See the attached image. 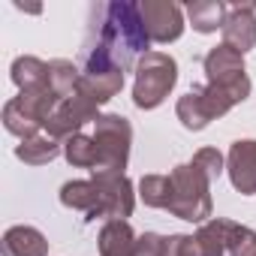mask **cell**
I'll list each match as a JSON object with an SVG mask.
<instances>
[{"label": "cell", "mask_w": 256, "mask_h": 256, "mask_svg": "<svg viewBox=\"0 0 256 256\" xmlns=\"http://www.w3.org/2000/svg\"><path fill=\"white\" fill-rule=\"evenodd\" d=\"M151 36L145 30L139 4L114 0L94 6L88 36L78 52L82 72H126L136 54H148Z\"/></svg>", "instance_id": "6da1fadb"}, {"label": "cell", "mask_w": 256, "mask_h": 256, "mask_svg": "<svg viewBox=\"0 0 256 256\" xmlns=\"http://www.w3.org/2000/svg\"><path fill=\"white\" fill-rule=\"evenodd\" d=\"M172 178V205H169V214L178 217V220H187V223H208L211 220V211H214V202H211V178L196 169L193 163H181L169 172Z\"/></svg>", "instance_id": "7a4b0ae2"}, {"label": "cell", "mask_w": 256, "mask_h": 256, "mask_svg": "<svg viewBox=\"0 0 256 256\" xmlns=\"http://www.w3.org/2000/svg\"><path fill=\"white\" fill-rule=\"evenodd\" d=\"M178 84V60L166 52H148L136 64V82H133V106L136 108H157L172 88Z\"/></svg>", "instance_id": "3957f363"}, {"label": "cell", "mask_w": 256, "mask_h": 256, "mask_svg": "<svg viewBox=\"0 0 256 256\" xmlns=\"http://www.w3.org/2000/svg\"><path fill=\"white\" fill-rule=\"evenodd\" d=\"M94 145H96V172H120L126 169L133 148V124L124 114H100L94 120Z\"/></svg>", "instance_id": "277c9868"}, {"label": "cell", "mask_w": 256, "mask_h": 256, "mask_svg": "<svg viewBox=\"0 0 256 256\" xmlns=\"http://www.w3.org/2000/svg\"><path fill=\"white\" fill-rule=\"evenodd\" d=\"M202 66H205V78H208L205 84L220 88L235 106L250 96L253 84H250V76H247V66H244V54L235 52L232 46H226V42L214 46L205 54Z\"/></svg>", "instance_id": "5b68a950"}, {"label": "cell", "mask_w": 256, "mask_h": 256, "mask_svg": "<svg viewBox=\"0 0 256 256\" xmlns=\"http://www.w3.org/2000/svg\"><path fill=\"white\" fill-rule=\"evenodd\" d=\"M58 102L60 100L52 94V88L28 90V94L12 96L4 106V126H6V133H12L18 139H28V136L42 133V126L52 118V112L58 108Z\"/></svg>", "instance_id": "8992f818"}, {"label": "cell", "mask_w": 256, "mask_h": 256, "mask_svg": "<svg viewBox=\"0 0 256 256\" xmlns=\"http://www.w3.org/2000/svg\"><path fill=\"white\" fill-rule=\"evenodd\" d=\"M235 102L220 90V88H211V84H193L175 106V114L181 120L184 130H205V126L217 118H223Z\"/></svg>", "instance_id": "52a82bcc"}, {"label": "cell", "mask_w": 256, "mask_h": 256, "mask_svg": "<svg viewBox=\"0 0 256 256\" xmlns=\"http://www.w3.org/2000/svg\"><path fill=\"white\" fill-rule=\"evenodd\" d=\"M96 118H100V106L90 102L84 94L76 90L72 96H66V100L58 102V108L52 112V118H48L46 126H42V133H48L52 139H58V142L64 145L70 136L82 133L84 124H94Z\"/></svg>", "instance_id": "ba28073f"}, {"label": "cell", "mask_w": 256, "mask_h": 256, "mask_svg": "<svg viewBox=\"0 0 256 256\" xmlns=\"http://www.w3.org/2000/svg\"><path fill=\"white\" fill-rule=\"evenodd\" d=\"M94 184L100 190L102 217L106 220H126L136 208V187L120 172H96Z\"/></svg>", "instance_id": "9c48e42d"}, {"label": "cell", "mask_w": 256, "mask_h": 256, "mask_svg": "<svg viewBox=\"0 0 256 256\" xmlns=\"http://www.w3.org/2000/svg\"><path fill=\"white\" fill-rule=\"evenodd\" d=\"M145 30L151 42H175L184 34V10L172 0H142L139 4Z\"/></svg>", "instance_id": "30bf717a"}, {"label": "cell", "mask_w": 256, "mask_h": 256, "mask_svg": "<svg viewBox=\"0 0 256 256\" xmlns=\"http://www.w3.org/2000/svg\"><path fill=\"white\" fill-rule=\"evenodd\" d=\"M226 172H229L232 187L241 196L256 193V139H238V142L229 145Z\"/></svg>", "instance_id": "8fae6325"}, {"label": "cell", "mask_w": 256, "mask_h": 256, "mask_svg": "<svg viewBox=\"0 0 256 256\" xmlns=\"http://www.w3.org/2000/svg\"><path fill=\"white\" fill-rule=\"evenodd\" d=\"M223 42L232 46L235 52L247 54L256 48V6L253 4H235L229 6V16L223 22Z\"/></svg>", "instance_id": "7c38bea8"}, {"label": "cell", "mask_w": 256, "mask_h": 256, "mask_svg": "<svg viewBox=\"0 0 256 256\" xmlns=\"http://www.w3.org/2000/svg\"><path fill=\"white\" fill-rule=\"evenodd\" d=\"M60 205L64 208H72V211H82L88 223L96 220V217H102V202H100V190H96L94 178L66 181L60 187Z\"/></svg>", "instance_id": "4fadbf2b"}, {"label": "cell", "mask_w": 256, "mask_h": 256, "mask_svg": "<svg viewBox=\"0 0 256 256\" xmlns=\"http://www.w3.org/2000/svg\"><path fill=\"white\" fill-rule=\"evenodd\" d=\"M4 256H48V238L36 226H10L0 241Z\"/></svg>", "instance_id": "5bb4252c"}, {"label": "cell", "mask_w": 256, "mask_h": 256, "mask_svg": "<svg viewBox=\"0 0 256 256\" xmlns=\"http://www.w3.org/2000/svg\"><path fill=\"white\" fill-rule=\"evenodd\" d=\"M136 241L139 235L133 232V226L126 220H106V226L100 229V256H133L136 253Z\"/></svg>", "instance_id": "9a60e30c"}, {"label": "cell", "mask_w": 256, "mask_h": 256, "mask_svg": "<svg viewBox=\"0 0 256 256\" xmlns=\"http://www.w3.org/2000/svg\"><path fill=\"white\" fill-rule=\"evenodd\" d=\"M232 226H235V220H226V217H211L208 223H202L193 232V238L199 244V253L202 256H226L229 253Z\"/></svg>", "instance_id": "2e32d148"}, {"label": "cell", "mask_w": 256, "mask_h": 256, "mask_svg": "<svg viewBox=\"0 0 256 256\" xmlns=\"http://www.w3.org/2000/svg\"><path fill=\"white\" fill-rule=\"evenodd\" d=\"M124 88V72H82L78 78V94H84L90 102L106 106L108 100H114Z\"/></svg>", "instance_id": "e0dca14e"}, {"label": "cell", "mask_w": 256, "mask_h": 256, "mask_svg": "<svg viewBox=\"0 0 256 256\" xmlns=\"http://www.w3.org/2000/svg\"><path fill=\"white\" fill-rule=\"evenodd\" d=\"M12 82L18 88V94H28V90H42L48 88V64L34 58V54H22L12 60Z\"/></svg>", "instance_id": "ac0fdd59"}, {"label": "cell", "mask_w": 256, "mask_h": 256, "mask_svg": "<svg viewBox=\"0 0 256 256\" xmlns=\"http://www.w3.org/2000/svg\"><path fill=\"white\" fill-rule=\"evenodd\" d=\"M64 151V145L58 139H52L48 133H36V136H28L16 145V157L28 166H46L52 160H58V154Z\"/></svg>", "instance_id": "d6986e66"}, {"label": "cell", "mask_w": 256, "mask_h": 256, "mask_svg": "<svg viewBox=\"0 0 256 256\" xmlns=\"http://www.w3.org/2000/svg\"><path fill=\"white\" fill-rule=\"evenodd\" d=\"M226 16H229V6L220 4V0H196V4H187V18H190L196 34H217V30H223Z\"/></svg>", "instance_id": "ffe728a7"}, {"label": "cell", "mask_w": 256, "mask_h": 256, "mask_svg": "<svg viewBox=\"0 0 256 256\" xmlns=\"http://www.w3.org/2000/svg\"><path fill=\"white\" fill-rule=\"evenodd\" d=\"M78 78H82V66H76L72 60H48V88L58 100H66L76 94L78 88Z\"/></svg>", "instance_id": "44dd1931"}, {"label": "cell", "mask_w": 256, "mask_h": 256, "mask_svg": "<svg viewBox=\"0 0 256 256\" xmlns=\"http://www.w3.org/2000/svg\"><path fill=\"white\" fill-rule=\"evenodd\" d=\"M139 199L148 208L169 211V205H172V178L169 175H145L139 181Z\"/></svg>", "instance_id": "7402d4cb"}, {"label": "cell", "mask_w": 256, "mask_h": 256, "mask_svg": "<svg viewBox=\"0 0 256 256\" xmlns=\"http://www.w3.org/2000/svg\"><path fill=\"white\" fill-rule=\"evenodd\" d=\"M64 157H66L70 166H76V169H90V172H94V166H96V145H94V136H88V133L70 136V139L64 142Z\"/></svg>", "instance_id": "603a6c76"}, {"label": "cell", "mask_w": 256, "mask_h": 256, "mask_svg": "<svg viewBox=\"0 0 256 256\" xmlns=\"http://www.w3.org/2000/svg\"><path fill=\"white\" fill-rule=\"evenodd\" d=\"M229 256H256V232L244 223L232 226L229 235Z\"/></svg>", "instance_id": "cb8c5ba5"}, {"label": "cell", "mask_w": 256, "mask_h": 256, "mask_svg": "<svg viewBox=\"0 0 256 256\" xmlns=\"http://www.w3.org/2000/svg\"><path fill=\"white\" fill-rule=\"evenodd\" d=\"M190 163H193L196 169H202L211 181H217V178L223 175V169H226V160H223V154H220L217 148H199Z\"/></svg>", "instance_id": "d4e9b609"}, {"label": "cell", "mask_w": 256, "mask_h": 256, "mask_svg": "<svg viewBox=\"0 0 256 256\" xmlns=\"http://www.w3.org/2000/svg\"><path fill=\"white\" fill-rule=\"evenodd\" d=\"M166 244L169 238L160 232H142L136 241V253L133 256H166Z\"/></svg>", "instance_id": "484cf974"}]
</instances>
